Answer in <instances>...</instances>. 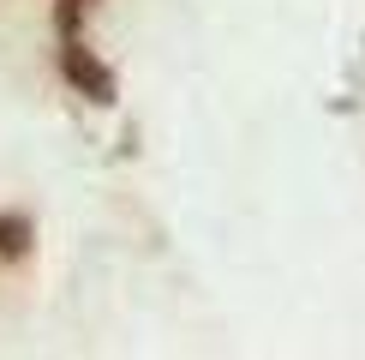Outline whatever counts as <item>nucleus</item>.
<instances>
[{
    "label": "nucleus",
    "mask_w": 365,
    "mask_h": 360,
    "mask_svg": "<svg viewBox=\"0 0 365 360\" xmlns=\"http://www.w3.org/2000/svg\"><path fill=\"white\" fill-rule=\"evenodd\" d=\"M60 72H66V84L78 90V96H90V102H114V72L102 66V60L90 54L78 36H60Z\"/></svg>",
    "instance_id": "f257e3e1"
},
{
    "label": "nucleus",
    "mask_w": 365,
    "mask_h": 360,
    "mask_svg": "<svg viewBox=\"0 0 365 360\" xmlns=\"http://www.w3.org/2000/svg\"><path fill=\"white\" fill-rule=\"evenodd\" d=\"M84 6H96V0H60V6H54L60 36H78V12H84Z\"/></svg>",
    "instance_id": "7ed1b4c3"
},
{
    "label": "nucleus",
    "mask_w": 365,
    "mask_h": 360,
    "mask_svg": "<svg viewBox=\"0 0 365 360\" xmlns=\"http://www.w3.org/2000/svg\"><path fill=\"white\" fill-rule=\"evenodd\" d=\"M30 246H36V229H30V216H24V210H0V264L30 259Z\"/></svg>",
    "instance_id": "f03ea898"
}]
</instances>
